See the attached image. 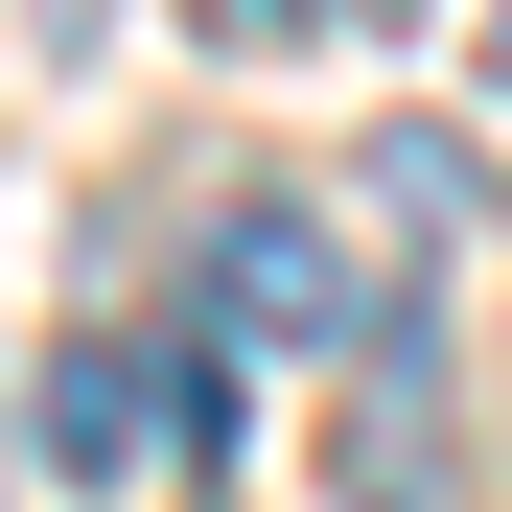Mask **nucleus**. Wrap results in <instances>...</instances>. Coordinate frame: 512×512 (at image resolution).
<instances>
[{"instance_id": "f257e3e1", "label": "nucleus", "mask_w": 512, "mask_h": 512, "mask_svg": "<svg viewBox=\"0 0 512 512\" xmlns=\"http://www.w3.org/2000/svg\"><path fill=\"white\" fill-rule=\"evenodd\" d=\"M187 419H210V373H187V350H140V326H94V350H47V396H24V443H47L70 489H117L140 443H187Z\"/></svg>"}, {"instance_id": "f03ea898", "label": "nucleus", "mask_w": 512, "mask_h": 512, "mask_svg": "<svg viewBox=\"0 0 512 512\" xmlns=\"http://www.w3.org/2000/svg\"><path fill=\"white\" fill-rule=\"evenodd\" d=\"M210 326H256V350H350V256H326V210H233L210 233Z\"/></svg>"}, {"instance_id": "7ed1b4c3", "label": "nucleus", "mask_w": 512, "mask_h": 512, "mask_svg": "<svg viewBox=\"0 0 512 512\" xmlns=\"http://www.w3.org/2000/svg\"><path fill=\"white\" fill-rule=\"evenodd\" d=\"M350 187H373V210H396V233H466V187H489V163H466V140H443V117H396V140H373V163H350Z\"/></svg>"}, {"instance_id": "20e7f679", "label": "nucleus", "mask_w": 512, "mask_h": 512, "mask_svg": "<svg viewBox=\"0 0 512 512\" xmlns=\"http://www.w3.org/2000/svg\"><path fill=\"white\" fill-rule=\"evenodd\" d=\"M187 24H210L233 70H256V47H326V24H350V0H187Z\"/></svg>"}, {"instance_id": "39448f33", "label": "nucleus", "mask_w": 512, "mask_h": 512, "mask_svg": "<svg viewBox=\"0 0 512 512\" xmlns=\"http://www.w3.org/2000/svg\"><path fill=\"white\" fill-rule=\"evenodd\" d=\"M24 24H47V47H94V24H117V0H24Z\"/></svg>"}, {"instance_id": "423d86ee", "label": "nucleus", "mask_w": 512, "mask_h": 512, "mask_svg": "<svg viewBox=\"0 0 512 512\" xmlns=\"http://www.w3.org/2000/svg\"><path fill=\"white\" fill-rule=\"evenodd\" d=\"M350 24H419V0H350Z\"/></svg>"}, {"instance_id": "0eeeda50", "label": "nucleus", "mask_w": 512, "mask_h": 512, "mask_svg": "<svg viewBox=\"0 0 512 512\" xmlns=\"http://www.w3.org/2000/svg\"><path fill=\"white\" fill-rule=\"evenodd\" d=\"M489 70H512V0H489Z\"/></svg>"}]
</instances>
